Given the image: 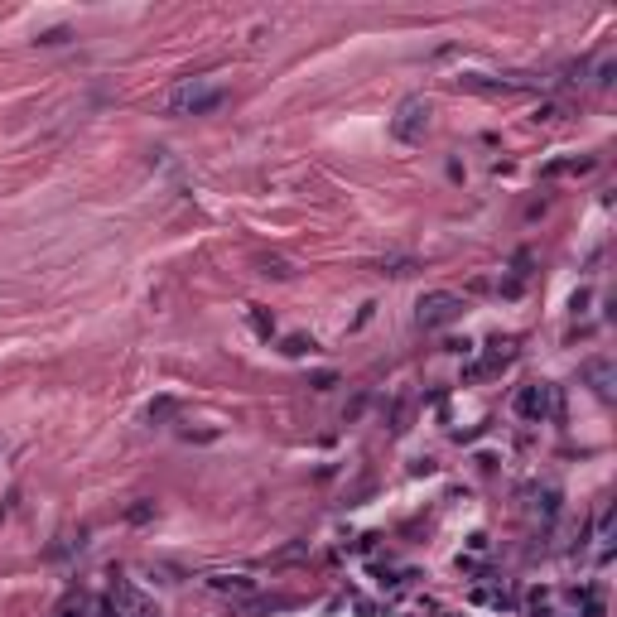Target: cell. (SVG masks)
Wrapping results in <instances>:
<instances>
[{"instance_id": "6da1fadb", "label": "cell", "mask_w": 617, "mask_h": 617, "mask_svg": "<svg viewBox=\"0 0 617 617\" xmlns=\"http://www.w3.org/2000/svg\"><path fill=\"white\" fill-rule=\"evenodd\" d=\"M222 106V87H212L207 78H189V82H179L169 97H164V111L169 116H207V111H217Z\"/></svg>"}, {"instance_id": "7a4b0ae2", "label": "cell", "mask_w": 617, "mask_h": 617, "mask_svg": "<svg viewBox=\"0 0 617 617\" xmlns=\"http://www.w3.org/2000/svg\"><path fill=\"white\" fill-rule=\"evenodd\" d=\"M463 318V299L453 295V290H429L419 304H415V323L424 328V333H439V328H449V323H458Z\"/></svg>"}, {"instance_id": "3957f363", "label": "cell", "mask_w": 617, "mask_h": 617, "mask_svg": "<svg viewBox=\"0 0 617 617\" xmlns=\"http://www.w3.org/2000/svg\"><path fill=\"white\" fill-rule=\"evenodd\" d=\"M424 130H429V102L424 97H406L396 106V116H391V135L401 145H415V140H424Z\"/></svg>"}, {"instance_id": "277c9868", "label": "cell", "mask_w": 617, "mask_h": 617, "mask_svg": "<svg viewBox=\"0 0 617 617\" xmlns=\"http://www.w3.org/2000/svg\"><path fill=\"white\" fill-rule=\"evenodd\" d=\"M203 584H207V593L232 598V603H246V598L261 593V579H251V574H207Z\"/></svg>"}, {"instance_id": "5b68a950", "label": "cell", "mask_w": 617, "mask_h": 617, "mask_svg": "<svg viewBox=\"0 0 617 617\" xmlns=\"http://www.w3.org/2000/svg\"><path fill=\"white\" fill-rule=\"evenodd\" d=\"M512 357H516L512 338H497V342H487V357H478V362H468V367H463V381H483V376L502 372Z\"/></svg>"}, {"instance_id": "8992f818", "label": "cell", "mask_w": 617, "mask_h": 617, "mask_svg": "<svg viewBox=\"0 0 617 617\" xmlns=\"http://www.w3.org/2000/svg\"><path fill=\"white\" fill-rule=\"evenodd\" d=\"M516 415H521V419H545V415H550V386H521Z\"/></svg>"}, {"instance_id": "52a82bcc", "label": "cell", "mask_w": 617, "mask_h": 617, "mask_svg": "<svg viewBox=\"0 0 617 617\" xmlns=\"http://www.w3.org/2000/svg\"><path fill=\"white\" fill-rule=\"evenodd\" d=\"M584 381L593 386V396H603V401H608V396H613V362H603V357H598V362H589V367H584Z\"/></svg>"}, {"instance_id": "ba28073f", "label": "cell", "mask_w": 617, "mask_h": 617, "mask_svg": "<svg viewBox=\"0 0 617 617\" xmlns=\"http://www.w3.org/2000/svg\"><path fill=\"white\" fill-rule=\"evenodd\" d=\"M598 159L593 155H584V159H555V164H545L540 169V179H564V174H589Z\"/></svg>"}, {"instance_id": "9c48e42d", "label": "cell", "mask_w": 617, "mask_h": 617, "mask_svg": "<svg viewBox=\"0 0 617 617\" xmlns=\"http://www.w3.org/2000/svg\"><path fill=\"white\" fill-rule=\"evenodd\" d=\"M87 613H92L87 593H73V598H63V603H58V613H53V617H87Z\"/></svg>"}, {"instance_id": "30bf717a", "label": "cell", "mask_w": 617, "mask_h": 617, "mask_svg": "<svg viewBox=\"0 0 617 617\" xmlns=\"http://www.w3.org/2000/svg\"><path fill=\"white\" fill-rule=\"evenodd\" d=\"M535 512L545 516V521H555V512H559V492H555V487H545V492L535 497Z\"/></svg>"}, {"instance_id": "8fae6325", "label": "cell", "mask_w": 617, "mask_h": 617, "mask_svg": "<svg viewBox=\"0 0 617 617\" xmlns=\"http://www.w3.org/2000/svg\"><path fill=\"white\" fill-rule=\"evenodd\" d=\"M251 328H256L261 338H270V333H275V318H270L261 304H251Z\"/></svg>"}, {"instance_id": "7c38bea8", "label": "cell", "mask_w": 617, "mask_h": 617, "mask_svg": "<svg viewBox=\"0 0 617 617\" xmlns=\"http://www.w3.org/2000/svg\"><path fill=\"white\" fill-rule=\"evenodd\" d=\"M261 275H275V280H290V266H285L280 256H266V261H261Z\"/></svg>"}, {"instance_id": "4fadbf2b", "label": "cell", "mask_w": 617, "mask_h": 617, "mask_svg": "<svg viewBox=\"0 0 617 617\" xmlns=\"http://www.w3.org/2000/svg\"><path fill=\"white\" fill-rule=\"evenodd\" d=\"M304 352H313V338H285V357H304Z\"/></svg>"}, {"instance_id": "5bb4252c", "label": "cell", "mask_w": 617, "mask_h": 617, "mask_svg": "<svg viewBox=\"0 0 617 617\" xmlns=\"http://www.w3.org/2000/svg\"><path fill=\"white\" fill-rule=\"evenodd\" d=\"M530 617H550V593H545V589L530 593Z\"/></svg>"}, {"instance_id": "9a60e30c", "label": "cell", "mask_w": 617, "mask_h": 617, "mask_svg": "<svg viewBox=\"0 0 617 617\" xmlns=\"http://www.w3.org/2000/svg\"><path fill=\"white\" fill-rule=\"evenodd\" d=\"M559 116H564V106L559 102H545L540 111H535V121H559Z\"/></svg>"}, {"instance_id": "2e32d148", "label": "cell", "mask_w": 617, "mask_h": 617, "mask_svg": "<svg viewBox=\"0 0 617 617\" xmlns=\"http://www.w3.org/2000/svg\"><path fill=\"white\" fill-rule=\"evenodd\" d=\"M308 386H313V391H328V386H338V376H333V372H313Z\"/></svg>"}, {"instance_id": "e0dca14e", "label": "cell", "mask_w": 617, "mask_h": 617, "mask_svg": "<svg viewBox=\"0 0 617 617\" xmlns=\"http://www.w3.org/2000/svg\"><path fill=\"white\" fill-rule=\"evenodd\" d=\"M145 415H150V419H164V415H174V401H155Z\"/></svg>"}, {"instance_id": "ac0fdd59", "label": "cell", "mask_w": 617, "mask_h": 617, "mask_svg": "<svg viewBox=\"0 0 617 617\" xmlns=\"http://www.w3.org/2000/svg\"><path fill=\"white\" fill-rule=\"evenodd\" d=\"M39 44H68V29H49V34H44Z\"/></svg>"}, {"instance_id": "d6986e66", "label": "cell", "mask_w": 617, "mask_h": 617, "mask_svg": "<svg viewBox=\"0 0 617 617\" xmlns=\"http://www.w3.org/2000/svg\"><path fill=\"white\" fill-rule=\"evenodd\" d=\"M0 449H5V439H0Z\"/></svg>"}]
</instances>
